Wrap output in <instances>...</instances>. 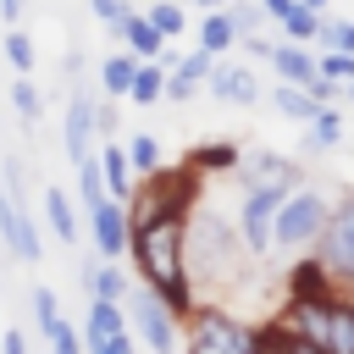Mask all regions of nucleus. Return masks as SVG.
Here are the masks:
<instances>
[{
  "mask_svg": "<svg viewBox=\"0 0 354 354\" xmlns=\"http://www.w3.org/2000/svg\"><path fill=\"white\" fill-rule=\"evenodd\" d=\"M326 354H354V293L326 299Z\"/></svg>",
  "mask_w": 354,
  "mask_h": 354,
  "instance_id": "16",
  "label": "nucleus"
},
{
  "mask_svg": "<svg viewBox=\"0 0 354 354\" xmlns=\"http://www.w3.org/2000/svg\"><path fill=\"white\" fill-rule=\"evenodd\" d=\"M122 310H127V321H133V337H144L149 348H177V310L149 288V282H133L127 288V299H122Z\"/></svg>",
  "mask_w": 354,
  "mask_h": 354,
  "instance_id": "6",
  "label": "nucleus"
},
{
  "mask_svg": "<svg viewBox=\"0 0 354 354\" xmlns=\"http://www.w3.org/2000/svg\"><path fill=\"white\" fill-rule=\"evenodd\" d=\"M100 177H105V199H122V205H127V194H133V166H127L122 144H105V149H100Z\"/></svg>",
  "mask_w": 354,
  "mask_h": 354,
  "instance_id": "17",
  "label": "nucleus"
},
{
  "mask_svg": "<svg viewBox=\"0 0 354 354\" xmlns=\"http://www.w3.org/2000/svg\"><path fill=\"white\" fill-rule=\"evenodd\" d=\"M72 166H77V199H83V210H88V205H100V199H105V177H100V149L77 155Z\"/></svg>",
  "mask_w": 354,
  "mask_h": 354,
  "instance_id": "25",
  "label": "nucleus"
},
{
  "mask_svg": "<svg viewBox=\"0 0 354 354\" xmlns=\"http://www.w3.org/2000/svg\"><path fill=\"white\" fill-rule=\"evenodd\" d=\"M88 238H94V254L122 260V254H127V205H122V199L88 205Z\"/></svg>",
  "mask_w": 354,
  "mask_h": 354,
  "instance_id": "9",
  "label": "nucleus"
},
{
  "mask_svg": "<svg viewBox=\"0 0 354 354\" xmlns=\"http://www.w3.org/2000/svg\"><path fill=\"white\" fill-rule=\"evenodd\" d=\"M133 66H138V55H133V50H116V55H105V61H100V88H105L111 100H127Z\"/></svg>",
  "mask_w": 354,
  "mask_h": 354,
  "instance_id": "22",
  "label": "nucleus"
},
{
  "mask_svg": "<svg viewBox=\"0 0 354 354\" xmlns=\"http://www.w3.org/2000/svg\"><path fill=\"white\" fill-rule=\"evenodd\" d=\"M88 11H94V17L105 22V28H111V22H116V17L127 11V0H88Z\"/></svg>",
  "mask_w": 354,
  "mask_h": 354,
  "instance_id": "37",
  "label": "nucleus"
},
{
  "mask_svg": "<svg viewBox=\"0 0 354 354\" xmlns=\"http://www.w3.org/2000/svg\"><path fill=\"white\" fill-rule=\"evenodd\" d=\"M304 6H310V11H326V6H332V0H304Z\"/></svg>",
  "mask_w": 354,
  "mask_h": 354,
  "instance_id": "42",
  "label": "nucleus"
},
{
  "mask_svg": "<svg viewBox=\"0 0 354 354\" xmlns=\"http://www.w3.org/2000/svg\"><path fill=\"white\" fill-rule=\"evenodd\" d=\"M160 88H166V66H160V61H138V66H133V83H127V100H133V105H155Z\"/></svg>",
  "mask_w": 354,
  "mask_h": 354,
  "instance_id": "24",
  "label": "nucleus"
},
{
  "mask_svg": "<svg viewBox=\"0 0 354 354\" xmlns=\"http://www.w3.org/2000/svg\"><path fill=\"white\" fill-rule=\"evenodd\" d=\"M183 216L188 210H160V216L127 227V254L138 266V282H149L177 310V321L194 310V282H188V266H183Z\"/></svg>",
  "mask_w": 354,
  "mask_h": 354,
  "instance_id": "1",
  "label": "nucleus"
},
{
  "mask_svg": "<svg viewBox=\"0 0 354 354\" xmlns=\"http://www.w3.org/2000/svg\"><path fill=\"white\" fill-rule=\"evenodd\" d=\"M315 28H321V11H310L304 0H293V11L282 17V39H299V44H315Z\"/></svg>",
  "mask_w": 354,
  "mask_h": 354,
  "instance_id": "28",
  "label": "nucleus"
},
{
  "mask_svg": "<svg viewBox=\"0 0 354 354\" xmlns=\"http://www.w3.org/2000/svg\"><path fill=\"white\" fill-rule=\"evenodd\" d=\"M266 61H271V72H277L282 83H310V77H315V50L299 44V39H271Z\"/></svg>",
  "mask_w": 354,
  "mask_h": 354,
  "instance_id": "14",
  "label": "nucleus"
},
{
  "mask_svg": "<svg viewBox=\"0 0 354 354\" xmlns=\"http://www.w3.org/2000/svg\"><path fill=\"white\" fill-rule=\"evenodd\" d=\"M194 6H205V11H210V6H227V0H194Z\"/></svg>",
  "mask_w": 354,
  "mask_h": 354,
  "instance_id": "44",
  "label": "nucleus"
},
{
  "mask_svg": "<svg viewBox=\"0 0 354 354\" xmlns=\"http://www.w3.org/2000/svg\"><path fill=\"white\" fill-rule=\"evenodd\" d=\"M183 321H188L183 343L199 348V354H249V348H254V326H243V321H238L232 310H221V304H199V299H194V310H188Z\"/></svg>",
  "mask_w": 354,
  "mask_h": 354,
  "instance_id": "4",
  "label": "nucleus"
},
{
  "mask_svg": "<svg viewBox=\"0 0 354 354\" xmlns=\"http://www.w3.org/2000/svg\"><path fill=\"white\" fill-rule=\"evenodd\" d=\"M50 315H61V299H55V288H44V282H39V288H33V321L44 326Z\"/></svg>",
  "mask_w": 354,
  "mask_h": 354,
  "instance_id": "36",
  "label": "nucleus"
},
{
  "mask_svg": "<svg viewBox=\"0 0 354 354\" xmlns=\"http://www.w3.org/2000/svg\"><path fill=\"white\" fill-rule=\"evenodd\" d=\"M199 88H205V83H194V77H183V72H166V88H160V100H177V105H183V100H194Z\"/></svg>",
  "mask_w": 354,
  "mask_h": 354,
  "instance_id": "35",
  "label": "nucleus"
},
{
  "mask_svg": "<svg viewBox=\"0 0 354 354\" xmlns=\"http://www.w3.org/2000/svg\"><path fill=\"white\" fill-rule=\"evenodd\" d=\"M343 100H348V105H354V77H348V83H343Z\"/></svg>",
  "mask_w": 354,
  "mask_h": 354,
  "instance_id": "43",
  "label": "nucleus"
},
{
  "mask_svg": "<svg viewBox=\"0 0 354 354\" xmlns=\"http://www.w3.org/2000/svg\"><path fill=\"white\" fill-rule=\"evenodd\" d=\"M61 149H66V160H77V155H88V149H94V100H88V88H77V94L66 100Z\"/></svg>",
  "mask_w": 354,
  "mask_h": 354,
  "instance_id": "12",
  "label": "nucleus"
},
{
  "mask_svg": "<svg viewBox=\"0 0 354 354\" xmlns=\"http://www.w3.org/2000/svg\"><path fill=\"white\" fill-rule=\"evenodd\" d=\"M282 288H288V299H326V293H337V282H332V271L315 260V249H310L304 260H293V266H288Z\"/></svg>",
  "mask_w": 354,
  "mask_h": 354,
  "instance_id": "15",
  "label": "nucleus"
},
{
  "mask_svg": "<svg viewBox=\"0 0 354 354\" xmlns=\"http://www.w3.org/2000/svg\"><path fill=\"white\" fill-rule=\"evenodd\" d=\"M22 11H28V0H0V22H6V28L22 22Z\"/></svg>",
  "mask_w": 354,
  "mask_h": 354,
  "instance_id": "40",
  "label": "nucleus"
},
{
  "mask_svg": "<svg viewBox=\"0 0 354 354\" xmlns=\"http://www.w3.org/2000/svg\"><path fill=\"white\" fill-rule=\"evenodd\" d=\"M210 66H216V55H210V50H205V44H199V50H188V55H177V61H171V72H183V77H194V83H205V77H210Z\"/></svg>",
  "mask_w": 354,
  "mask_h": 354,
  "instance_id": "34",
  "label": "nucleus"
},
{
  "mask_svg": "<svg viewBox=\"0 0 354 354\" xmlns=\"http://www.w3.org/2000/svg\"><path fill=\"white\" fill-rule=\"evenodd\" d=\"M315 44H321V50H354V22H343V17H326V11H321Z\"/></svg>",
  "mask_w": 354,
  "mask_h": 354,
  "instance_id": "31",
  "label": "nucleus"
},
{
  "mask_svg": "<svg viewBox=\"0 0 354 354\" xmlns=\"http://www.w3.org/2000/svg\"><path fill=\"white\" fill-rule=\"evenodd\" d=\"M39 332H44V343H50V348H61V354H77V348H83V337H77V326H72L66 315H50Z\"/></svg>",
  "mask_w": 354,
  "mask_h": 354,
  "instance_id": "32",
  "label": "nucleus"
},
{
  "mask_svg": "<svg viewBox=\"0 0 354 354\" xmlns=\"http://www.w3.org/2000/svg\"><path fill=\"white\" fill-rule=\"evenodd\" d=\"M238 166V144H199L194 155H188V171H232Z\"/></svg>",
  "mask_w": 354,
  "mask_h": 354,
  "instance_id": "26",
  "label": "nucleus"
},
{
  "mask_svg": "<svg viewBox=\"0 0 354 354\" xmlns=\"http://www.w3.org/2000/svg\"><path fill=\"white\" fill-rule=\"evenodd\" d=\"M238 177H243V188H254V183H304V177H299V160H288V155H277V149L238 155Z\"/></svg>",
  "mask_w": 354,
  "mask_h": 354,
  "instance_id": "13",
  "label": "nucleus"
},
{
  "mask_svg": "<svg viewBox=\"0 0 354 354\" xmlns=\"http://www.w3.org/2000/svg\"><path fill=\"white\" fill-rule=\"evenodd\" d=\"M44 221H50L55 243H77V210H72V199H66L61 188H50V183H44Z\"/></svg>",
  "mask_w": 354,
  "mask_h": 354,
  "instance_id": "18",
  "label": "nucleus"
},
{
  "mask_svg": "<svg viewBox=\"0 0 354 354\" xmlns=\"http://www.w3.org/2000/svg\"><path fill=\"white\" fill-rule=\"evenodd\" d=\"M288 188H293V183H254V188H243V205H238V243H243L254 260L271 254V216H277V205H282Z\"/></svg>",
  "mask_w": 354,
  "mask_h": 354,
  "instance_id": "7",
  "label": "nucleus"
},
{
  "mask_svg": "<svg viewBox=\"0 0 354 354\" xmlns=\"http://www.w3.org/2000/svg\"><path fill=\"white\" fill-rule=\"evenodd\" d=\"M205 88H210L216 100H227V105H238V111H249V105L260 100V77H254L249 66H238V61H221V55H216V66H210V77H205Z\"/></svg>",
  "mask_w": 354,
  "mask_h": 354,
  "instance_id": "11",
  "label": "nucleus"
},
{
  "mask_svg": "<svg viewBox=\"0 0 354 354\" xmlns=\"http://www.w3.org/2000/svg\"><path fill=\"white\" fill-rule=\"evenodd\" d=\"M6 94H11V111L22 116V127H39V116H44V94H39V83H33V72H17V83H11Z\"/></svg>",
  "mask_w": 354,
  "mask_h": 354,
  "instance_id": "23",
  "label": "nucleus"
},
{
  "mask_svg": "<svg viewBox=\"0 0 354 354\" xmlns=\"http://www.w3.org/2000/svg\"><path fill=\"white\" fill-rule=\"evenodd\" d=\"M0 238H6V249H11L17 260L39 266L44 243H39V232H33V216H28V210H22V199H11L6 188H0Z\"/></svg>",
  "mask_w": 354,
  "mask_h": 354,
  "instance_id": "10",
  "label": "nucleus"
},
{
  "mask_svg": "<svg viewBox=\"0 0 354 354\" xmlns=\"http://www.w3.org/2000/svg\"><path fill=\"white\" fill-rule=\"evenodd\" d=\"M149 22H155V33L160 39H183V28H188V11L177 6V0H149V11H144Z\"/></svg>",
  "mask_w": 354,
  "mask_h": 354,
  "instance_id": "27",
  "label": "nucleus"
},
{
  "mask_svg": "<svg viewBox=\"0 0 354 354\" xmlns=\"http://www.w3.org/2000/svg\"><path fill=\"white\" fill-rule=\"evenodd\" d=\"M94 133H116V105H94Z\"/></svg>",
  "mask_w": 354,
  "mask_h": 354,
  "instance_id": "38",
  "label": "nucleus"
},
{
  "mask_svg": "<svg viewBox=\"0 0 354 354\" xmlns=\"http://www.w3.org/2000/svg\"><path fill=\"white\" fill-rule=\"evenodd\" d=\"M310 249H315V260L332 271L337 288H354V194L326 210V221H321V232H315Z\"/></svg>",
  "mask_w": 354,
  "mask_h": 354,
  "instance_id": "5",
  "label": "nucleus"
},
{
  "mask_svg": "<svg viewBox=\"0 0 354 354\" xmlns=\"http://www.w3.org/2000/svg\"><path fill=\"white\" fill-rule=\"evenodd\" d=\"M337 138H343V116H337L332 105H321V111L304 122V149L326 155V149H337Z\"/></svg>",
  "mask_w": 354,
  "mask_h": 354,
  "instance_id": "20",
  "label": "nucleus"
},
{
  "mask_svg": "<svg viewBox=\"0 0 354 354\" xmlns=\"http://www.w3.org/2000/svg\"><path fill=\"white\" fill-rule=\"evenodd\" d=\"M77 337H83V348H94V354H133V326H127L122 299L88 293V326H83Z\"/></svg>",
  "mask_w": 354,
  "mask_h": 354,
  "instance_id": "8",
  "label": "nucleus"
},
{
  "mask_svg": "<svg viewBox=\"0 0 354 354\" xmlns=\"http://www.w3.org/2000/svg\"><path fill=\"white\" fill-rule=\"evenodd\" d=\"M254 6H260V11H266V17H271V22H282V17H288V11H293V0H254Z\"/></svg>",
  "mask_w": 354,
  "mask_h": 354,
  "instance_id": "39",
  "label": "nucleus"
},
{
  "mask_svg": "<svg viewBox=\"0 0 354 354\" xmlns=\"http://www.w3.org/2000/svg\"><path fill=\"white\" fill-rule=\"evenodd\" d=\"M0 343H6V348H11V354H22V348H28V337H22V332H17V326H6V332H0Z\"/></svg>",
  "mask_w": 354,
  "mask_h": 354,
  "instance_id": "41",
  "label": "nucleus"
},
{
  "mask_svg": "<svg viewBox=\"0 0 354 354\" xmlns=\"http://www.w3.org/2000/svg\"><path fill=\"white\" fill-rule=\"evenodd\" d=\"M122 155H127V166H133L138 177L160 166V144H155V133H133V138L122 144Z\"/></svg>",
  "mask_w": 354,
  "mask_h": 354,
  "instance_id": "30",
  "label": "nucleus"
},
{
  "mask_svg": "<svg viewBox=\"0 0 354 354\" xmlns=\"http://www.w3.org/2000/svg\"><path fill=\"white\" fill-rule=\"evenodd\" d=\"M199 44H205L210 55H221V50L238 44V28H232L227 6H210V11H205V22H199Z\"/></svg>",
  "mask_w": 354,
  "mask_h": 354,
  "instance_id": "21",
  "label": "nucleus"
},
{
  "mask_svg": "<svg viewBox=\"0 0 354 354\" xmlns=\"http://www.w3.org/2000/svg\"><path fill=\"white\" fill-rule=\"evenodd\" d=\"M243 260H254L243 243H238V227L221 221V210H194L183 216V266H188V282H238L243 277Z\"/></svg>",
  "mask_w": 354,
  "mask_h": 354,
  "instance_id": "2",
  "label": "nucleus"
},
{
  "mask_svg": "<svg viewBox=\"0 0 354 354\" xmlns=\"http://www.w3.org/2000/svg\"><path fill=\"white\" fill-rule=\"evenodd\" d=\"M315 72L332 77V83H348L354 77V50H315Z\"/></svg>",
  "mask_w": 354,
  "mask_h": 354,
  "instance_id": "33",
  "label": "nucleus"
},
{
  "mask_svg": "<svg viewBox=\"0 0 354 354\" xmlns=\"http://www.w3.org/2000/svg\"><path fill=\"white\" fill-rule=\"evenodd\" d=\"M326 210H332V199L321 188H299L293 183L282 194L277 216H271V249H310L315 232H321V221H326Z\"/></svg>",
  "mask_w": 354,
  "mask_h": 354,
  "instance_id": "3",
  "label": "nucleus"
},
{
  "mask_svg": "<svg viewBox=\"0 0 354 354\" xmlns=\"http://www.w3.org/2000/svg\"><path fill=\"white\" fill-rule=\"evenodd\" d=\"M0 50H6V61H11L17 72H33V66H39V50H33V39H28V33L17 28V22L6 28V39H0Z\"/></svg>",
  "mask_w": 354,
  "mask_h": 354,
  "instance_id": "29",
  "label": "nucleus"
},
{
  "mask_svg": "<svg viewBox=\"0 0 354 354\" xmlns=\"http://www.w3.org/2000/svg\"><path fill=\"white\" fill-rule=\"evenodd\" d=\"M271 105H277L282 116H293V122H310V116L321 111V100H315L304 83H282V77H277V88H271Z\"/></svg>",
  "mask_w": 354,
  "mask_h": 354,
  "instance_id": "19",
  "label": "nucleus"
}]
</instances>
